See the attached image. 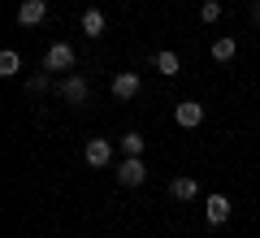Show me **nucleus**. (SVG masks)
I'll use <instances>...</instances> for the list:
<instances>
[{"instance_id": "f257e3e1", "label": "nucleus", "mask_w": 260, "mask_h": 238, "mask_svg": "<svg viewBox=\"0 0 260 238\" xmlns=\"http://www.w3.org/2000/svg\"><path fill=\"white\" fill-rule=\"evenodd\" d=\"M56 95H61L65 104H87V95H91V83H87L83 74H65L61 87H56Z\"/></svg>"}, {"instance_id": "2eb2a0df", "label": "nucleus", "mask_w": 260, "mask_h": 238, "mask_svg": "<svg viewBox=\"0 0 260 238\" xmlns=\"http://www.w3.org/2000/svg\"><path fill=\"white\" fill-rule=\"evenodd\" d=\"M217 18H221V5H217V0H204V5H200V22H208V26H213Z\"/></svg>"}, {"instance_id": "f8f14e48", "label": "nucleus", "mask_w": 260, "mask_h": 238, "mask_svg": "<svg viewBox=\"0 0 260 238\" xmlns=\"http://www.w3.org/2000/svg\"><path fill=\"white\" fill-rule=\"evenodd\" d=\"M18 70H22V56L13 52V48H5V52H0V78H13Z\"/></svg>"}, {"instance_id": "9b49d317", "label": "nucleus", "mask_w": 260, "mask_h": 238, "mask_svg": "<svg viewBox=\"0 0 260 238\" xmlns=\"http://www.w3.org/2000/svg\"><path fill=\"white\" fill-rule=\"evenodd\" d=\"M143 143H148V139H143V134H135V130H130V134H121V139H117L121 156H143Z\"/></svg>"}, {"instance_id": "20e7f679", "label": "nucleus", "mask_w": 260, "mask_h": 238, "mask_svg": "<svg viewBox=\"0 0 260 238\" xmlns=\"http://www.w3.org/2000/svg\"><path fill=\"white\" fill-rule=\"evenodd\" d=\"M83 160H87L91 169H104V165L113 160V143H109V139H87V147H83Z\"/></svg>"}, {"instance_id": "423d86ee", "label": "nucleus", "mask_w": 260, "mask_h": 238, "mask_svg": "<svg viewBox=\"0 0 260 238\" xmlns=\"http://www.w3.org/2000/svg\"><path fill=\"white\" fill-rule=\"evenodd\" d=\"M174 121H178V126H186V130H195L200 121H204V104H200V100H182L174 109Z\"/></svg>"}, {"instance_id": "7ed1b4c3", "label": "nucleus", "mask_w": 260, "mask_h": 238, "mask_svg": "<svg viewBox=\"0 0 260 238\" xmlns=\"http://www.w3.org/2000/svg\"><path fill=\"white\" fill-rule=\"evenodd\" d=\"M44 70H48V74L74 70V48H70V44H52V48L44 52Z\"/></svg>"}, {"instance_id": "0eeeda50", "label": "nucleus", "mask_w": 260, "mask_h": 238, "mask_svg": "<svg viewBox=\"0 0 260 238\" xmlns=\"http://www.w3.org/2000/svg\"><path fill=\"white\" fill-rule=\"evenodd\" d=\"M139 74L135 70H126V74H117V78H113V100H135V95H139Z\"/></svg>"}, {"instance_id": "f03ea898", "label": "nucleus", "mask_w": 260, "mask_h": 238, "mask_svg": "<svg viewBox=\"0 0 260 238\" xmlns=\"http://www.w3.org/2000/svg\"><path fill=\"white\" fill-rule=\"evenodd\" d=\"M117 182L121 186H143L148 182V165H143V156H126L117 165Z\"/></svg>"}, {"instance_id": "4468645a", "label": "nucleus", "mask_w": 260, "mask_h": 238, "mask_svg": "<svg viewBox=\"0 0 260 238\" xmlns=\"http://www.w3.org/2000/svg\"><path fill=\"white\" fill-rule=\"evenodd\" d=\"M152 61H156V70L165 74V78H174V74H178V52H169V48H165V52H156Z\"/></svg>"}, {"instance_id": "f3484780", "label": "nucleus", "mask_w": 260, "mask_h": 238, "mask_svg": "<svg viewBox=\"0 0 260 238\" xmlns=\"http://www.w3.org/2000/svg\"><path fill=\"white\" fill-rule=\"evenodd\" d=\"M251 18H256V22H260V0H251Z\"/></svg>"}, {"instance_id": "dca6fc26", "label": "nucleus", "mask_w": 260, "mask_h": 238, "mask_svg": "<svg viewBox=\"0 0 260 238\" xmlns=\"http://www.w3.org/2000/svg\"><path fill=\"white\" fill-rule=\"evenodd\" d=\"M48 78H52L48 70H44V74H35V78H26V91H30V95H44V91H48Z\"/></svg>"}, {"instance_id": "ddd939ff", "label": "nucleus", "mask_w": 260, "mask_h": 238, "mask_svg": "<svg viewBox=\"0 0 260 238\" xmlns=\"http://www.w3.org/2000/svg\"><path fill=\"white\" fill-rule=\"evenodd\" d=\"M234 52H239V44H234L230 35H221V39L213 44V61H234Z\"/></svg>"}, {"instance_id": "1a4fd4ad", "label": "nucleus", "mask_w": 260, "mask_h": 238, "mask_svg": "<svg viewBox=\"0 0 260 238\" xmlns=\"http://www.w3.org/2000/svg\"><path fill=\"white\" fill-rule=\"evenodd\" d=\"M169 195H174L178 203H191L195 195H200V186H195V178H174V182H169Z\"/></svg>"}, {"instance_id": "9d476101", "label": "nucleus", "mask_w": 260, "mask_h": 238, "mask_svg": "<svg viewBox=\"0 0 260 238\" xmlns=\"http://www.w3.org/2000/svg\"><path fill=\"white\" fill-rule=\"evenodd\" d=\"M104 26H109V18H104L100 9H87V13H83V35L100 39V35H104Z\"/></svg>"}, {"instance_id": "39448f33", "label": "nucleus", "mask_w": 260, "mask_h": 238, "mask_svg": "<svg viewBox=\"0 0 260 238\" xmlns=\"http://www.w3.org/2000/svg\"><path fill=\"white\" fill-rule=\"evenodd\" d=\"M48 18V0H22L18 5V26H39Z\"/></svg>"}, {"instance_id": "6e6552de", "label": "nucleus", "mask_w": 260, "mask_h": 238, "mask_svg": "<svg viewBox=\"0 0 260 238\" xmlns=\"http://www.w3.org/2000/svg\"><path fill=\"white\" fill-rule=\"evenodd\" d=\"M204 217H208V225H225V221H230V199H225V195H208Z\"/></svg>"}]
</instances>
